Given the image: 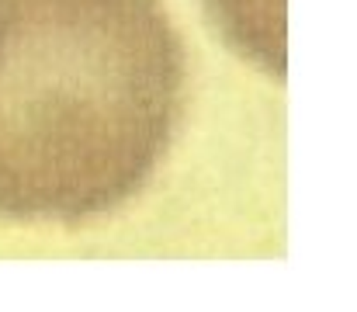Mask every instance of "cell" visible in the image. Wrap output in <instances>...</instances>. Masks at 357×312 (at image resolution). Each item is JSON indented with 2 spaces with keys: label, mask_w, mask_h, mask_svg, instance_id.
Masks as SVG:
<instances>
[{
  "label": "cell",
  "mask_w": 357,
  "mask_h": 312,
  "mask_svg": "<svg viewBox=\"0 0 357 312\" xmlns=\"http://www.w3.org/2000/svg\"><path fill=\"white\" fill-rule=\"evenodd\" d=\"M184 94L163 0H0V218L84 225L132 202Z\"/></svg>",
  "instance_id": "1"
},
{
  "label": "cell",
  "mask_w": 357,
  "mask_h": 312,
  "mask_svg": "<svg viewBox=\"0 0 357 312\" xmlns=\"http://www.w3.org/2000/svg\"><path fill=\"white\" fill-rule=\"evenodd\" d=\"M202 7L239 59L284 80V0H202Z\"/></svg>",
  "instance_id": "2"
}]
</instances>
